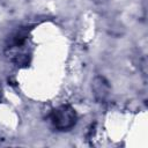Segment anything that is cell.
<instances>
[{"instance_id": "obj_1", "label": "cell", "mask_w": 148, "mask_h": 148, "mask_svg": "<svg viewBox=\"0 0 148 148\" xmlns=\"http://www.w3.org/2000/svg\"><path fill=\"white\" fill-rule=\"evenodd\" d=\"M76 119L77 116L75 110L68 105H62L51 113L52 125L59 131H66L72 128L75 125Z\"/></svg>"}, {"instance_id": "obj_2", "label": "cell", "mask_w": 148, "mask_h": 148, "mask_svg": "<svg viewBox=\"0 0 148 148\" xmlns=\"http://www.w3.org/2000/svg\"><path fill=\"white\" fill-rule=\"evenodd\" d=\"M94 86L95 87H98V89L97 88H94L95 91H96L95 94L97 96L101 95V97L104 98V96H106V94H108V84H106V82L102 77H97L95 80V82H94Z\"/></svg>"}, {"instance_id": "obj_3", "label": "cell", "mask_w": 148, "mask_h": 148, "mask_svg": "<svg viewBox=\"0 0 148 148\" xmlns=\"http://www.w3.org/2000/svg\"><path fill=\"white\" fill-rule=\"evenodd\" d=\"M25 34L24 32H22V31H20V32H17L14 37H13V44L14 45H16V46H21L24 42H25Z\"/></svg>"}, {"instance_id": "obj_4", "label": "cell", "mask_w": 148, "mask_h": 148, "mask_svg": "<svg viewBox=\"0 0 148 148\" xmlns=\"http://www.w3.org/2000/svg\"><path fill=\"white\" fill-rule=\"evenodd\" d=\"M0 97H1V87H0Z\"/></svg>"}]
</instances>
